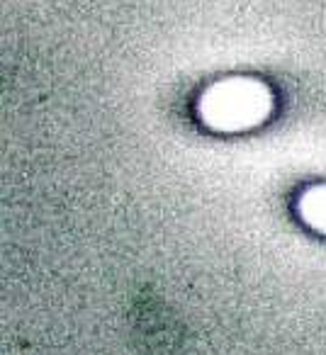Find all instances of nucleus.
Masks as SVG:
<instances>
[{
	"label": "nucleus",
	"instance_id": "nucleus-1",
	"mask_svg": "<svg viewBox=\"0 0 326 355\" xmlns=\"http://www.w3.org/2000/svg\"><path fill=\"white\" fill-rule=\"evenodd\" d=\"M273 112V93L263 80L251 76L219 78L203 90L198 114L212 132L234 134L263 124Z\"/></svg>",
	"mask_w": 326,
	"mask_h": 355
},
{
	"label": "nucleus",
	"instance_id": "nucleus-2",
	"mask_svg": "<svg viewBox=\"0 0 326 355\" xmlns=\"http://www.w3.org/2000/svg\"><path fill=\"white\" fill-rule=\"evenodd\" d=\"M300 219L314 232L326 236V185H311L300 195L297 202Z\"/></svg>",
	"mask_w": 326,
	"mask_h": 355
}]
</instances>
